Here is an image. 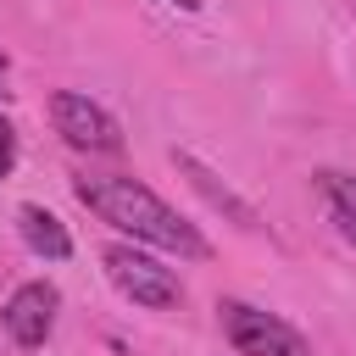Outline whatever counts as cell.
<instances>
[{
    "mask_svg": "<svg viewBox=\"0 0 356 356\" xmlns=\"http://www.w3.org/2000/svg\"><path fill=\"white\" fill-rule=\"evenodd\" d=\"M72 189H78V200H83L95 217H106L111 228H122V234H134V239L161 245V250L189 256V261L206 256V239H200L161 195H150L145 184H134V178H78Z\"/></svg>",
    "mask_w": 356,
    "mask_h": 356,
    "instance_id": "cell-1",
    "label": "cell"
},
{
    "mask_svg": "<svg viewBox=\"0 0 356 356\" xmlns=\"http://www.w3.org/2000/svg\"><path fill=\"white\" fill-rule=\"evenodd\" d=\"M106 278L134 300V306H150V312H167L184 300V284L172 267H161L156 256H145L139 245H111L106 250Z\"/></svg>",
    "mask_w": 356,
    "mask_h": 356,
    "instance_id": "cell-2",
    "label": "cell"
},
{
    "mask_svg": "<svg viewBox=\"0 0 356 356\" xmlns=\"http://www.w3.org/2000/svg\"><path fill=\"white\" fill-rule=\"evenodd\" d=\"M217 312H222V328H228L239 356H312V345L273 312H256L245 300H222Z\"/></svg>",
    "mask_w": 356,
    "mask_h": 356,
    "instance_id": "cell-3",
    "label": "cell"
},
{
    "mask_svg": "<svg viewBox=\"0 0 356 356\" xmlns=\"http://www.w3.org/2000/svg\"><path fill=\"white\" fill-rule=\"evenodd\" d=\"M50 122H56V134H61L72 150H95V156H117V150H122L117 117H111L106 106H95L89 95L61 89V95L50 100Z\"/></svg>",
    "mask_w": 356,
    "mask_h": 356,
    "instance_id": "cell-4",
    "label": "cell"
},
{
    "mask_svg": "<svg viewBox=\"0 0 356 356\" xmlns=\"http://www.w3.org/2000/svg\"><path fill=\"white\" fill-rule=\"evenodd\" d=\"M56 306H61L56 284H17L11 300L0 306V323L22 350H39L50 339V328H56Z\"/></svg>",
    "mask_w": 356,
    "mask_h": 356,
    "instance_id": "cell-5",
    "label": "cell"
},
{
    "mask_svg": "<svg viewBox=\"0 0 356 356\" xmlns=\"http://www.w3.org/2000/svg\"><path fill=\"white\" fill-rule=\"evenodd\" d=\"M17 228H22L28 250H39V256H50V261H67V256H72V234L61 228L56 211H44V206H22V211H17Z\"/></svg>",
    "mask_w": 356,
    "mask_h": 356,
    "instance_id": "cell-6",
    "label": "cell"
},
{
    "mask_svg": "<svg viewBox=\"0 0 356 356\" xmlns=\"http://www.w3.org/2000/svg\"><path fill=\"white\" fill-rule=\"evenodd\" d=\"M317 189H323V200L334 206L339 234L356 239V178H350V172H317Z\"/></svg>",
    "mask_w": 356,
    "mask_h": 356,
    "instance_id": "cell-7",
    "label": "cell"
},
{
    "mask_svg": "<svg viewBox=\"0 0 356 356\" xmlns=\"http://www.w3.org/2000/svg\"><path fill=\"white\" fill-rule=\"evenodd\" d=\"M178 167H184V172H189V178H195V184L206 189V200H211V206H228V211H234V217H239L245 228L256 222V211H250L245 200H234V195H228V189H222V184H217V178H211V172H206V167H200V161H195L189 150H178Z\"/></svg>",
    "mask_w": 356,
    "mask_h": 356,
    "instance_id": "cell-8",
    "label": "cell"
},
{
    "mask_svg": "<svg viewBox=\"0 0 356 356\" xmlns=\"http://www.w3.org/2000/svg\"><path fill=\"white\" fill-rule=\"evenodd\" d=\"M11 161H17V134H11V122L0 117V178L11 172Z\"/></svg>",
    "mask_w": 356,
    "mask_h": 356,
    "instance_id": "cell-9",
    "label": "cell"
},
{
    "mask_svg": "<svg viewBox=\"0 0 356 356\" xmlns=\"http://www.w3.org/2000/svg\"><path fill=\"white\" fill-rule=\"evenodd\" d=\"M172 6H178V11H200V0H172Z\"/></svg>",
    "mask_w": 356,
    "mask_h": 356,
    "instance_id": "cell-10",
    "label": "cell"
},
{
    "mask_svg": "<svg viewBox=\"0 0 356 356\" xmlns=\"http://www.w3.org/2000/svg\"><path fill=\"white\" fill-rule=\"evenodd\" d=\"M0 78H6V56H0Z\"/></svg>",
    "mask_w": 356,
    "mask_h": 356,
    "instance_id": "cell-11",
    "label": "cell"
}]
</instances>
